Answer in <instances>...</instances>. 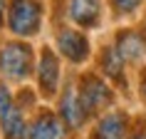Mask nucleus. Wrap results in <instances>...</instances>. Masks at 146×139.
<instances>
[{"label":"nucleus","mask_w":146,"mask_h":139,"mask_svg":"<svg viewBox=\"0 0 146 139\" xmlns=\"http://www.w3.org/2000/svg\"><path fill=\"white\" fill-rule=\"evenodd\" d=\"M126 137V117L121 112L104 114L94 129V139H124Z\"/></svg>","instance_id":"1a4fd4ad"},{"label":"nucleus","mask_w":146,"mask_h":139,"mask_svg":"<svg viewBox=\"0 0 146 139\" xmlns=\"http://www.w3.org/2000/svg\"><path fill=\"white\" fill-rule=\"evenodd\" d=\"M134 139H146V129H144V132H139V134H136Z\"/></svg>","instance_id":"dca6fc26"},{"label":"nucleus","mask_w":146,"mask_h":139,"mask_svg":"<svg viewBox=\"0 0 146 139\" xmlns=\"http://www.w3.org/2000/svg\"><path fill=\"white\" fill-rule=\"evenodd\" d=\"M37 80H40V92L45 97H52L57 92V82H60V62L54 57L52 50H42L37 65Z\"/></svg>","instance_id":"20e7f679"},{"label":"nucleus","mask_w":146,"mask_h":139,"mask_svg":"<svg viewBox=\"0 0 146 139\" xmlns=\"http://www.w3.org/2000/svg\"><path fill=\"white\" fill-rule=\"evenodd\" d=\"M102 70H104V75H109L111 80L116 82H124V57L119 55L116 47H107L104 52H102Z\"/></svg>","instance_id":"f8f14e48"},{"label":"nucleus","mask_w":146,"mask_h":139,"mask_svg":"<svg viewBox=\"0 0 146 139\" xmlns=\"http://www.w3.org/2000/svg\"><path fill=\"white\" fill-rule=\"evenodd\" d=\"M116 50L121 55L124 60H139V57H144L146 52V42L144 37L134 30H124L119 32V37H116Z\"/></svg>","instance_id":"9d476101"},{"label":"nucleus","mask_w":146,"mask_h":139,"mask_svg":"<svg viewBox=\"0 0 146 139\" xmlns=\"http://www.w3.org/2000/svg\"><path fill=\"white\" fill-rule=\"evenodd\" d=\"M0 72L8 80H25L32 72V50L23 42H5L0 47Z\"/></svg>","instance_id":"f257e3e1"},{"label":"nucleus","mask_w":146,"mask_h":139,"mask_svg":"<svg viewBox=\"0 0 146 139\" xmlns=\"http://www.w3.org/2000/svg\"><path fill=\"white\" fill-rule=\"evenodd\" d=\"M0 119H3L5 139H25V119H23V112L17 107H10Z\"/></svg>","instance_id":"9b49d317"},{"label":"nucleus","mask_w":146,"mask_h":139,"mask_svg":"<svg viewBox=\"0 0 146 139\" xmlns=\"http://www.w3.org/2000/svg\"><path fill=\"white\" fill-rule=\"evenodd\" d=\"M111 3V8L121 15V13H134V10L141 5V0H109Z\"/></svg>","instance_id":"ddd939ff"},{"label":"nucleus","mask_w":146,"mask_h":139,"mask_svg":"<svg viewBox=\"0 0 146 139\" xmlns=\"http://www.w3.org/2000/svg\"><path fill=\"white\" fill-rule=\"evenodd\" d=\"M102 15L99 0H69V17L79 27H94Z\"/></svg>","instance_id":"0eeeda50"},{"label":"nucleus","mask_w":146,"mask_h":139,"mask_svg":"<svg viewBox=\"0 0 146 139\" xmlns=\"http://www.w3.org/2000/svg\"><path fill=\"white\" fill-rule=\"evenodd\" d=\"M79 100L84 104L87 112H94V109H104L111 104V90H109L99 77L94 75H87L82 77V90H79Z\"/></svg>","instance_id":"7ed1b4c3"},{"label":"nucleus","mask_w":146,"mask_h":139,"mask_svg":"<svg viewBox=\"0 0 146 139\" xmlns=\"http://www.w3.org/2000/svg\"><path fill=\"white\" fill-rule=\"evenodd\" d=\"M57 47L69 62H84L89 55V40L77 30H62L57 35Z\"/></svg>","instance_id":"39448f33"},{"label":"nucleus","mask_w":146,"mask_h":139,"mask_svg":"<svg viewBox=\"0 0 146 139\" xmlns=\"http://www.w3.org/2000/svg\"><path fill=\"white\" fill-rule=\"evenodd\" d=\"M3 5H5V0H0V23H3Z\"/></svg>","instance_id":"f3484780"},{"label":"nucleus","mask_w":146,"mask_h":139,"mask_svg":"<svg viewBox=\"0 0 146 139\" xmlns=\"http://www.w3.org/2000/svg\"><path fill=\"white\" fill-rule=\"evenodd\" d=\"M42 8L35 0H10L8 10V27L15 35H35L40 30Z\"/></svg>","instance_id":"f03ea898"},{"label":"nucleus","mask_w":146,"mask_h":139,"mask_svg":"<svg viewBox=\"0 0 146 139\" xmlns=\"http://www.w3.org/2000/svg\"><path fill=\"white\" fill-rule=\"evenodd\" d=\"M141 97L146 100V72L141 75Z\"/></svg>","instance_id":"2eb2a0df"},{"label":"nucleus","mask_w":146,"mask_h":139,"mask_svg":"<svg viewBox=\"0 0 146 139\" xmlns=\"http://www.w3.org/2000/svg\"><path fill=\"white\" fill-rule=\"evenodd\" d=\"M10 107H13V104H10V92H8V87L0 82V117L5 114Z\"/></svg>","instance_id":"4468645a"},{"label":"nucleus","mask_w":146,"mask_h":139,"mask_svg":"<svg viewBox=\"0 0 146 139\" xmlns=\"http://www.w3.org/2000/svg\"><path fill=\"white\" fill-rule=\"evenodd\" d=\"M87 112L84 104H82V100H79V92H74V90H67L64 92V97H62V104H60V117L62 122L67 124L69 129H77V127H82L87 119Z\"/></svg>","instance_id":"423d86ee"},{"label":"nucleus","mask_w":146,"mask_h":139,"mask_svg":"<svg viewBox=\"0 0 146 139\" xmlns=\"http://www.w3.org/2000/svg\"><path fill=\"white\" fill-rule=\"evenodd\" d=\"M62 137H64V124L50 112L40 114L27 132V139H62Z\"/></svg>","instance_id":"6e6552de"}]
</instances>
